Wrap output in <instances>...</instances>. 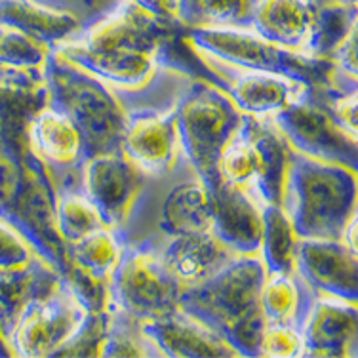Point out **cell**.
<instances>
[{
    "label": "cell",
    "mask_w": 358,
    "mask_h": 358,
    "mask_svg": "<svg viewBox=\"0 0 358 358\" xmlns=\"http://www.w3.org/2000/svg\"><path fill=\"white\" fill-rule=\"evenodd\" d=\"M357 27V4L322 2L317 4L315 20L303 52L310 57L328 59L334 50Z\"/></svg>",
    "instance_id": "484cf974"
},
{
    "label": "cell",
    "mask_w": 358,
    "mask_h": 358,
    "mask_svg": "<svg viewBox=\"0 0 358 358\" xmlns=\"http://www.w3.org/2000/svg\"><path fill=\"white\" fill-rule=\"evenodd\" d=\"M317 4H322V2H338V4H357V0H315Z\"/></svg>",
    "instance_id": "74e56055"
},
{
    "label": "cell",
    "mask_w": 358,
    "mask_h": 358,
    "mask_svg": "<svg viewBox=\"0 0 358 358\" xmlns=\"http://www.w3.org/2000/svg\"><path fill=\"white\" fill-rule=\"evenodd\" d=\"M141 331L160 351V357L208 358L238 357V352L210 326L185 310L178 309L164 317L139 322Z\"/></svg>",
    "instance_id": "9a60e30c"
},
{
    "label": "cell",
    "mask_w": 358,
    "mask_h": 358,
    "mask_svg": "<svg viewBox=\"0 0 358 358\" xmlns=\"http://www.w3.org/2000/svg\"><path fill=\"white\" fill-rule=\"evenodd\" d=\"M263 234H262V262L267 273L292 275L296 271L297 234L292 227L286 210L280 204H263Z\"/></svg>",
    "instance_id": "d4e9b609"
},
{
    "label": "cell",
    "mask_w": 358,
    "mask_h": 358,
    "mask_svg": "<svg viewBox=\"0 0 358 358\" xmlns=\"http://www.w3.org/2000/svg\"><path fill=\"white\" fill-rule=\"evenodd\" d=\"M48 103L73 120L84 139V159L120 151L128 113L97 76L71 65L54 52L44 65Z\"/></svg>",
    "instance_id": "277c9868"
},
{
    "label": "cell",
    "mask_w": 358,
    "mask_h": 358,
    "mask_svg": "<svg viewBox=\"0 0 358 358\" xmlns=\"http://www.w3.org/2000/svg\"><path fill=\"white\" fill-rule=\"evenodd\" d=\"M0 23L21 29L52 48L80 31L76 15L41 6L33 0H0Z\"/></svg>",
    "instance_id": "603a6c76"
},
{
    "label": "cell",
    "mask_w": 358,
    "mask_h": 358,
    "mask_svg": "<svg viewBox=\"0 0 358 358\" xmlns=\"http://www.w3.org/2000/svg\"><path fill=\"white\" fill-rule=\"evenodd\" d=\"M63 280L86 313H96L109 307V280L94 276L73 262H69Z\"/></svg>",
    "instance_id": "836d02e7"
},
{
    "label": "cell",
    "mask_w": 358,
    "mask_h": 358,
    "mask_svg": "<svg viewBox=\"0 0 358 358\" xmlns=\"http://www.w3.org/2000/svg\"><path fill=\"white\" fill-rule=\"evenodd\" d=\"M179 286L149 246L124 250L109 278V301L139 322L178 309Z\"/></svg>",
    "instance_id": "ba28073f"
},
{
    "label": "cell",
    "mask_w": 358,
    "mask_h": 358,
    "mask_svg": "<svg viewBox=\"0 0 358 358\" xmlns=\"http://www.w3.org/2000/svg\"><path fill=\"white\" fill-rule=\"evenodd\" d=\"M62 282L54 268L36 257L25 267L0 268V331L10 341L21 310Z\"/></svg>",
    "instance_id": "44dd1931"
},
{
    "label": "cell",
    "mask_w": 358,
    "mask_h": 358,
    "mask_svg": "<svg viewBox=\"0 0 358 358\" xmlns=\"http://www.w3.org/2000/svg\"><path fill=\"white\" fill-rule=\"evenodd\" d=\"M52 46L12 25L0 23V65L14 69H44Z\"/></svg>",
    "instance_id": "4dcf8cb0"
},
{
    "label": "cell",
    "mask_w": 358,
    "mask_h": 358,
    "mask_svg": "<svg viewBox=\"0 0 358 358\" xmlns=\"http://www.w3.org/2000/svg\"><path fill=\"white\" fill-rule=\"evenodd\" d=\"M273 122L289 147L299 155L357 172V134L339 126L317 94L301 92L284 109L273 115Z\"/></svg>",
    "instance_id": "52a82bcc"
},
{
    "label": "cell",
    "mask_w": 358,
    "mask_h": 358,
    "mask_svg": "<svg viewBox=\"0 0 358 358\" xmlns=\"http://www.w3.org/2000/svg\"><path fill=\"white\" fill-rule=\"evenodd\" d=\"M109 330L101 357H160L159 349L141 331L139 320L117 309L115 305L109 303Z\"/></svg>",
    "instance_id": "f1b7e54d"
},
{
    "label": "cell",
    "mask_w": 358,
    "mask_h": 358,
    "mask_svg": "<svg viewBox=\"0 0 358 358\" xmlns=\"http://www.w3.org/2000/svg\"><path fill=\"white\" fill-rule=\"evenodd\" d=\"M29 242L12 225L0 221V268L25 267L35 257Z\"/></svg>",
    "instance_id": "d590c367"
},
{
    "label": "cell",
    "mask_w": 358,
    "mask_h": 358,
    "mask_svg": "<svg viewBox=\"0 0 358 358\" xmlns=\"http://www.w3.org/2000/svg\"><path fill=\"white\" fill-rule=\"evenodd\" d=\"M55 225L65 246L80 241L97 229L107 227L97 208L84 194H65L57 199Z\"/></svg>",
    "instance_id": "f546056e"
},
{
    "label": "cell",
    "mask_w": 358,
    "mask_h": 358,
    "mask_svg": "<svg viewBox=\"0 0 358 358\" xmlns=\"http://www.w3.org/2000/svg\"><path fill=\"white\" fill-rule=\"evenodd\" d=\"M109 307L96 313H86L80 328L54 352V357H101L109 330Z\"/></svg>",
    "instance_id": "d6a6232c"
},
{
    "label": "cell",
    "mask_w": 358,
    "mask_h": 358,
    "mask_svg": "<svg viewBox=\"0 0 358 358\" xmlns=\"http://www.w3.org/2000/svg\"><path fill=\"white\" fill-rule=\"evenodd\" d=\"M301 357H357V303L324 297L313 303L301 330Z\"/></svg>",
    "instance_id": "2e32d148"
},
{
    "label": "cell",
    "mask_w": 358,
    "mask_h": 358,
    "mask_svg": "<svg viewBox=\"0 0 358 358\" xmlns=\"http://www.w3.org/2000/svg\"><path fill=\"white\" fill-rule=\"evenodd\" d=\"M259 305L267 324H289L299 310V288L292 275L267 273L259 292Z\"/></svg>",
    "instance_id": "1f68e13d"
},
{
    "label": "cell",
    "mask_w": 358,
    "mask_h": 358,
    "mask_svg": "<svg viewBox=\"0 0 358 358\" xmlns=\"http://www.w3.org/2000/svg\"><path fill=\"white\" fill-rule=\"evenodd\" d=\"M265 276L259 257H231L214 275L181 289L178 307L217 331L238 357H259L267 326L259 305Z\"/></svg>",
    "instance_id": "6da1fadb"
},
{
    "label": "cell",
    "mask_w": 358,
    "mask_h": 358,
    "mask_svg": "<svg viewBox=\"0 0 358 358\" xmlns=\"http://www.w3.org/2000/svg\"><path fill=\"white\" fill-rule=\"evenodd\" d=\"M303 341L301 331L292 324H267L259 343V357H301Z\"/></svg>",
    "instance_id": "e575fe53"
},
{
    "label": "cell",
    "mask_w": 358,
    "mask_h": 358,
    "mask_svg": "<svg viewBox=\"0 0 358 358\" xmlns=\"http://www.w3.org/2000/svg\"><path fill=\"white\" fill-rule=\"evenodd\" d=\"M84 317L86 310L62 278L50 294L29 301L21 310L10 338L14 355L54 357V352L80 328Z\"/></svg>",
    "instance_id": "9c48e42d"
},
{
    "label": "cell",
    "mask_w": 358,
    "mask_h": 358,
    "mask_svg": "<svg viewBox=\"0 0 358 358\" xmlns=\"http://www.w3.org/2000/svg\"><path fill=\"white\" fill-rule=\"evenodd\" d=\"M315 10V0H254L250 27L265 41L301 52L309 38Z\"/></svg>",
    "instance_id": "ffe728a7"
},
{
    "label": "cell",
    "mask_w": 358,
    "mask_h": 358,
    "mask_svg": "<svg viewBox=\"0 0 358 358\" xmlns=\"http://www.w3.org/2000/svg\"><path fill=\"white\" fill-rule=\"evenodd\" d=\"M29 141L46 164L73 166L84 160V139L73 120L52 105L42 107L29 124Z\"/></svg>",
    "instance_id": "7402d4cb"
},
{
    "label": "cell",
    "mask_w": 358,
    "mask_h": 358,
    "mask_svg": "<svg viewBox=\"0 0 358 358\" xmlns=\"http://www.w3.org/2000/svg\"><path fill=\"white\" fill-rule=\"evenodd\" d=\"M212 194L210 233L233 254H259L263 234L262 208L248 189L221 179Z\"/></svg>",
    "instance_id": "4fadbf2b"
},
{
    "label": "cell",
    "mask_w": 358,
    "mask_h": 358,
    "mask_svg": "<svg viewBox=\"0 0 358 358\" xmlns=\"http://www.w3.org/2000/svg\"><path fill=\"white\" fill-rule=\"evenodd\" d=\"M183 41L196 54L214 57L236 71L284 76L313 94L334 90L330 59L284 48L242 27H183Z\"/></svg>",
    "instance_id": "3957f363"
},
{
    "label": "cell",
    "mask_w": 358,
    "mask_h": 358,
    "mask_svg": "<svg viewBox=\"0 0 358 358\" xmlns=\"http://www.w3.org/2000/svg\"><path fill=\"white\" fill-rule=\"evenodd\" d=\"M208 80L223 90L242 115L252 117H273L301 92H309L284 76L250 71H238V75L231 78L210 76Z\"/></svg>",
    "instance_id": "ac0fdd59"
},
{
    "label": "cell",
    "mask_w": 358,
    "mask_h": 358,
    "mask_svg": "<svg viewBox=\"0 0 358 358\" xmlns=\"http://www.w3.org/2000/svg\"><path fill=\"white\" fill-rule=\"evenodd\" d=\"M178 122L176 109L168 113H134L128 115L120 151L143 173H164L178 157Z\"/></svg>",
    "instance_id": "5bb4252c"
},
{
    "label": "cell",
    "mask_w": 358,
    "mask_h": 358,
    "mask_svg": "<svg viewBox=\"0 0 358 358\" xmlns=\"http://www.w3.org/2000/svg\"><path fill=\"white\" fill-rule=\"evenodd\" d=\"M176 122L181 149L200 183L212 191L221 181V155L241 128L242 113L214 83L196 80L176 107Z\"/></svg>",
    "instance_id": "5b68a950"
},
{
    "label": "cell",
    "mask_w": 358,
    "mask_h": 358,
    "mask_svg": "<svg viewBox=\"0 0 358 358\" xmlns=\"http://www.w3.org/2000/svg\"><path fill=\"white\" fill-rule=\"evenodd\" d=\"M126 2L141 8L147 14L159 17L160 21L181 25L178 20V0H126Z\"/></svg>",
    "instance_id": "8d00e7d4"
},
{
    "label": "cell",
    "mask_w": 358,
    "mask_h": 358,
    "mask_svg": "<svg viewBox=\"0 0 358 358\" xmlns=\"http://www.w3.org/2000/svg\"><path fill=\"white\" fill-rule=\"evenodd\" d=\"M160 229L170 236L204 233L212 229V194L200 181L181 183L166 196Z\"/></svg>",
    "instance_id": "cb8c5ba5"
},
{
    "label": "cell",
    "mask_w": 358,
    "mask_h": 358,
    "mask_svg": "<svg viewBox=\"0 0 358 358\" xmlns=\"http://www.w3.org/2000/svg\"><path fill=\"white\" fill-rule=\"evenodd\" d=\"M181 31L183 25L160 21L141 8L124 2L113 14L94 23L80 35H73L69 41L88 50L149 54L162 59Z\"/></svg>",
    "instance_id": "30bf717a"
},
{
    "label": "cell",
    "mask_w": 358,
    "mask_h": 358,
    "mask_svg": "<svg viewBox=\"0 0 358 358\" xmlns=\"http://www.w3.org/2000/svg\"><path fill=\"white\" fill-rule=\"evenodd\" d=\"M84 196L97 208L110 229L126 223L143 189V172L122 151L84 159Z\"/></svg>",
    "instance_id": "8fae6325"
},
{
    "label": "cell",
    "mask_w": 358,
    "mask_h": 358,
    "mask_svg": "<svg viewBox=\"0 0 358 358\" xmlns=\"http://www.w3.org/2000/svg\"><path fill=\"white\" fill-rule=\"evenodd\" d=\"M52 52L78 69L97 76L107 86L126 90L145 88L155 78L160 65V57L157 55L88 50L69 38L55 44Z\"/></svg>",
    "instance_id": "e0dca14e"
},
{
    "label": "cell",
    "mask_w": 358,
    "mask_h": 358,
    "mask_svg": "<svg viewBox=\"0 0 358 358\" xmlns=\"http://www.w3.org/2000/svg\"><path fill=\"white\" fill-rule=\"evenodd\" d=\"M231 257L233 252L225 248L210 231L178 234L159 255L164 271L181 289L214 275Z\"/></svg>",
    "instance_id": "d6986e66"
},
{
    "label": "cell",
    "mask_w": 358,
    "mask_h": 358,
    "mask_svg": "<svg viewBox=\"0 0 358 358\" xmlns=\"http://www.w3.org/2000/svg\"><path fill=\"white\" fill-rule=\"evenodd\" d=\"M282 206L297 238L341 241L357 215V172L294 155Z\"/></svg>",
    "instance_id": "7a4b0ae2"
},
{
    "label": "cell",
    "mask_w": 358,
    "mask_h": 358,
    "mask_svg": "<svg viewBox=\"0 0 358 358\" xmlns=\"http://www.w3.org/2000/svg\"><path fill=\"white\" fill-rule=\"evenodd\" d=\"M122 244L115 234V229H97L80 241L67 244L69 262L80 265L94 276L109 280L113 271L122 257Z\"/></svg>",
    "instance_id": "83f0119b"
},
{
    "label": "cell",
    "mask_w": 358,
    "mask_h": 358,
    "mask_svg": "<svg viewBox=\"0 0 358 358\" xmlns=\"http://www.w3.org/2000/svg\"><path fill=\"white\" fill-rule=\"evenodd\" d=\"M254 0H178L183 27H250Z\"/></svg>",
    "instance_id": "4316f807"
},
{
    "label": "cell",
    "mask_w": 358,
    "mask_h": 358,
    "mask_svg": "<svg viewBox=\"0 0 358 358\" xmlns=\"http://www.w3.org/2000/svg\"><path fill=\"white\" fill-rule=\"evenodd\" d=\"M292 157V147L273 120L242 115L241 128L221 155V179L252 189L263 204L282 206Z\"/></svg>",
    "instance_id": "8992f818"
},
{
    "label": "cell",
    "mask_w": 358,
    "mask_h": 358,
    "mask_svg": "<svg viewBox=\"0 0 358 358\" xmlns=\"http://www.w3.org/2000/svg\"><path fill=\"white\" fill-rule=\"evenodd\" d=\"M296 271L310 288L324 296L357 303V252L343 241L299 238L296 250Z\"/></svg>",
    "instance_id": "7c38bea8"
}]
</instances>
